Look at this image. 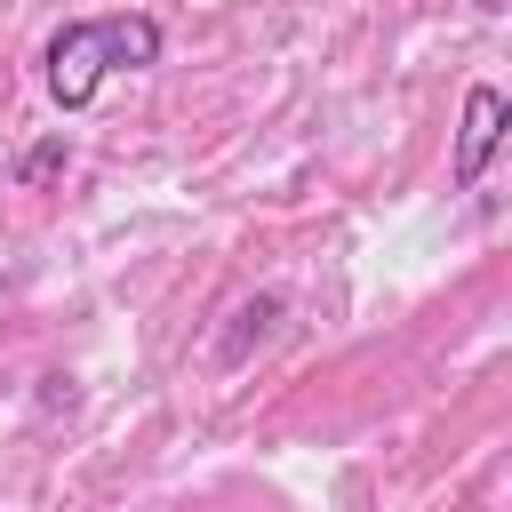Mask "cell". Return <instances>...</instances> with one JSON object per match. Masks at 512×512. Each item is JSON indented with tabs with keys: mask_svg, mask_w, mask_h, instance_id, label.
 <instances>
[{
	"mask_svg": "<svg viewBox=\"0 0 512 512\" xmlns=\"http://www.w3.org/2000/svg\"><path fill=\"white\" fill-rule=\"evenodd\" d=\"M504 120H512V104H504V88H464V128H456V192H472L480 176H488V160H496V144H504Z\"/></svg>",
	"mask_w": 512,
	"mask_h": 512,
	"instance_id": "cell-2",
	"label": "cell"
},
{
	"mask_svg": "<svg viewBox=\"0 0 512 512\" xmlns=\"http://www.w3.org/2000/svg\"><path fill=\"white\" fill-rule=\"evenodd\" d=\"M272 320H280V296H248V304L232 312V328L216 336V360H224V368H240V360H248V344H264V336H272Z\"/></svg>",
	"mask_w": 512,
	"mask_h": 512,
	"instance_id": "cell-3",
	"label": "cell"
},
{
	"mask_svg": "<svg viewBox=\"0 0 512 512\" xmlns=\"http://www.w3.org/2000/svg\"><path fill=\"white\" fill-rule=\"evenodd\" d=\"M160 48H168V32H160V16H144V8L72 16V24L48 32L40 80H48V96H56L64 112H88L112 72H144V64H160Z\"/></svg>",
	"mask_w": 512,
	"mask_h": 512,
	"instance_id": "cell-1",
	"label": "cell"
},
{
	"mask_svg": "<svg viewBox=\"0 0 512 512\" xmlns=\"http://www.w3.org/2000/svg\"><path fill=\"white\" fill-rule=\"evenodd\" d=\"M64 160H72V144L48 136V144H32V152L16 160V184H48V176H64Z\"/></svg>",
	"mask_w": 512,
	"mask_h": 512,
	"instance_id": "cell-4",
	"label": "cell"
}]
</instances>
